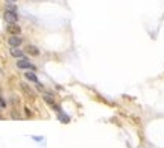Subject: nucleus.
Listing matches in <instances>:
<instances>
[{
  "mask_svg": "<svg viewBox=\"0 0 164 148\" xmlns=\"http://www.w3.org/2000/svg\"><path fill=\"white\" fill-rule=\"evenodd\" d=\"M5 20L9 23V24H17V21H18V15H17V12L15 11H6L5 12Z\"/></svg>",
  "mask_w": 164,
  "mask_h": 148,
  "instance_id": "nucleus-2",
  "label": "nucleus"
},
{
  "mask_svg": "<svg viewBox=\"0 0 164 148\" xmlns=\"http://www.w3.org/2000/svg\"><path fill=\"white\" fill-rule=\"evenodd\" d=\"M26 51L29 53V55H32V56H38V55H40V50L36 48L35 45H31V44L26 47Z\"/></svg>",
  "mask_w": 164,
  "mask_h": 148,
  "instance_id": "nucleus-8",
  "label": "nucleus"
},
{
  "mask_svg": "<svg viewBox=\"0 0 164 148\" xmlns=\"http://www.w3.org/2000/svg\"><path fill=\"white\" fill-rule=\"evenodd\" d=\"M20 89H21V92L24 94V95H26L29 100H35L36 98V94H35V91L28 85V83H24V82H21L20 83Z\"/></svg>",
  "mask_w": 164,
  "mask_h": 148,
  "instance_id": "nucleus-1",
  "label": "nucleus"
},
{
  "mask_svg": "<svg viewBox=\"0 0 164 148\" xmlns=\"http://www.w3.org/2000/svg\"><path fill=\"white\" fill-rule=\"evenodd\" d=\"M8 43H9L11 47H18V45H21V43H23V38L18 36V35H12V36L8 39Z\"/></svg>",
  "mask_w": 164,
  "mask_h": 148,
  "instance_id": "nucleus-4",
  "label": "nucleus"
},
{
  "mask_svg": "<svg viewBox=\"0 0 164 148\" xmlns=\"http://www.w3.org/2000/svg\"><path fill=\"white\" fill-rule=\"evenodd\" d=\"M8 3H14V2H17V0H6Z\"/></svg>",
  "mask_w": 164,
  "mask_h": 148,
  "instance_id": "nucleus-12",
  "label": "nucleus"
},
{
  "mask_svg": "<svg viewBox=\"0 0 164 148\" xmlns=\"http://www.w3.org/2000/svg\"><path fill=\"white\" fill-rule=\"evenodd\" d=\"M56 115H58V119L61 121V123H64V124H69V123H70V116L66 115L64 112H59V113H56Z\"/></svg>",
  "mask_w": 164,
  "mask_h": 148,
  "instance_id": "nucleus-9",
  "label": "nucleus"
},
{
  "mask_svg": "<svg viewBox=\"0 0 164 148\" xmlns=\"http://www.w3.org/2000/svg\"><path fill=\"white\" fill-rule=\"evenodd\" d=\"M36 89H38V91H41V92H46V91H44V86H43V85H41L40 82L36 83Z\"/></svg>",
  "mask_w": 164,
  "mask_h": 148,
  "instance_id": "nucleus-10",
  "label": "nucleus"
},
{
  "mask_svg": "<svg viewBox=\"0 0 164 148\" xmlns=\"http://www.w3.org/2000/svg\"><path fill=\"white\" fill-rule=\"evenodd\" d=\"M6 30L11 35H18L21 32V27H20V26H17V24H9L8 27H6Z\"/></svg>",
  "mask_w": 164,
  "mask_h": 148,
  "instance_id": "nucleus-5",
  "label": "nucleus"
},
{
  "mask_svg": "<svg viewBox=\"0 0 164 148\" xmlns=\"http://www.w3.org/2000/svg\"><path fill=\"white\" fill-rule=\"evenodd\" d=\"M17 66L21 70H31V71H35V65L32 62H29L28 59H20L17 62Z\"/></svg>",
  "mask_w": 164,
  "mask_h": 148,
  "instance_id": "nucleus-3",
  "label": "nucleus"
},
{
  "mask_svg": "<svg viewBox=\"0 0 164 148\" xmlns=\"http://www.w3.org/2000/svg\"><path fill=\"white\" fill-rule=\"evenodd\" d=\"M11 55L14 58H20V59H24L23 58V50H20L18 47H12L11 48Z\"/></svg>",
  "mask_w": 164,
  "mask_h": 148,
  "instance_id": "nucleus-7",
  "label": "nucleus"
},
{
  "mask_svg": "<svg viewBox=\"0 0 164 148\" xmlns=\"http://www.w3.org/2000/svg\"><path fill=\"white\" fill-rule=\"evenodd\" d=\"M24 77L28 80H31V82H34V83H38V77H36V74L34 71H26L24 73Z\"/></svg>",
  "mask_w": 164,
  "mask_h": 148,
  "instance_id": "nucleus-6",
  "label": "nucleus"
},
{
  "mask_svg": "<svg viewBox=\"0 0 164 148\" xmlns=\"http://www.w3.org/2000/svg\"><path fill=\"white\" fill-rule=\"evenodd\" d=\"M24 113H26V116H32V112H31V109H28V107L24 109Z\"/></svg>",
  "mask_w": 164,
  "mask_h": 148,
  "instance_id": "nucleus-11",
  "label": "nucleus"
}]
</instances>
